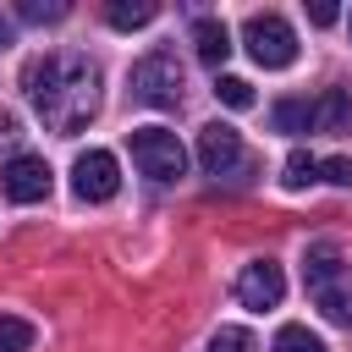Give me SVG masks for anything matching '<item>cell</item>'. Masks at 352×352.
<instances>
[{"instance_id": "1", "label": "cell", "mask_w": 352, "mask_h": 352, "mask_svg": "<svg viewBox=\"0 0 352 352\" xmlns=\"http://www.w3.org/2000/svg\"><path fill=\"white\" fill-rule=\"evenodd\" d=\"M22 88L33 99V110L55 126V132H82L99 110V72L82 55H38L22 72Z\"/></svg>"}, {"instance_id": "2", "label": "cell", "mask_w": 352, "mask_h": 352, "mask_svg": "<svg viewBox=\"0 0 352 352\" xmlns=\"http://www.w3.org/2000/svg\"><path fill=\"white\" fill-rule=\"evenodd\" d=\"M302 286H308L314 308H319L330 324H352V264L341 258L336 242L308 248V258H302Z\"/></svg>"}, {"instance_id": "3", "label": "cell", "mask_w": 352, "mask_h": 352, "mask_svg": "<svg viewBox=\"0 0 352 352\" xmlns=\"http://www.w3.org/2000/svg\"><path fill=\"white\" fill-rule=\"evenodd\" d=\"M242 44H248V55H253L264 72H286V66L297 60V33H292V22L275 16V11H253V16L242 22Z\"/></svg>"}, {"instance_id": "4", "label": "cell", "mask_w": 352, "mask_h": 352, "mask_svg": "<svg viewBox=\"0 0 352 352\" xmlns=\"http://www.w3.org/2000/svg\"><path fill=\"white\" fill-rule=\"evenodd\" d=\"M132 165H138L143 176H154V182H176V176L187 170V148H182V138L165 132V126H138V132H132Z\"/></svg>"}, {"instance_id": "5", "label": "cell", "mask_w": 352, "mask_h": 352, "mask_svg": "<svg viewBox=\"0 0 352 352\" xmlns=\"http://www.w3.org/2000/svg\"><path fill=\"white\" fill-rule=\"evenodd\" d=\"M132 99H143V104H154V110L182 104V66H176V55H165V50L143 55V60L132 66Z\"/></svg>"}, {"instance_id": "6", "label": "cell", "mask_w": 352, "mask_h": 352, "mask_svg": "<svg viewBox=\"0 0 352 352\" xmlns=\"http://www.w3.org/2000/svg\"><path fill=\"white\" fill-rule=\"evenodd\" d=\"M116 187H121V165L110 148H88L72 160V192L82 204H104V198H116Z\"/></svg>"}, {"instance_id": "7", "label": "cell", "mask_w": 352, "mask_h": 352, "mask_svg": "<svg viewBox=\"0 0 352 352\" xmlns=\"http://www.w3.org/2000/svg\"><path fill=\"white\" fill-rule=\"evenodd\" d=\"M198 165H204L209 176H231V170L242 165V132L226 126V121H209V126L198 132Z\"/></svg>"}, {"instance_id": "8", "label": "cell", "mask_w": 352, "mask_h": 352, "mask_svg": "<svg viewBox=\"0 0 352 352\" xmlns=\"http://www.w3.org/2000/svg\"><path fill=\"white\" fill-rule=\"evenodd\" d=\"M236 297H242V308H280V297H286V275H280V264L275 258H258V264H248L242 275H236Z\"/></svg>"}, {"instance_id": "9", "label": "cell", "mask_w": 352, "mask_h": 352, "mask_svg": "<svg viewBox=\"0 0 352 352\" xmlns=\"http://www.w3.org/2000/svg\"><path fill=\"white\" fill-rule=\"evenodd\" d=\"M0 176H6V198H11V204H38V198H50V165H44V154H16Z\"/></svg>"}, {"instance_id": "10", "label": "cell", "mask_w": 352, "mask_h": 352, "mask_svg": "<svg viewBox=\"0 0 352 352\" xmlns=\"http://www.w3.org/2000/svg\"><path fill=\"white\" fill-rule=\"evenodd\" d=\"M192 44H198V60L204 66H226V55H231V33H226L220 16H198L192 22Z\"/></svg>"}, {"instance_id": "11", "label": "cell", "mask_w": 352, "mask_h": 352, "mask_svg": "<svg viewBox=\"0 0 352 352\" xmlns=\"http://www.w3.org/2000/svg\"><path fill=\"white\" fill-rule=\"evenodd\" d=\"M314 126H319V132H352V94H346V88H330V94L314 104Z\"/></svg>"}, {"instance_id": "12", "label": "cell", "mask_w": 352, "mask_h": 352, "mask_svg": "<svg viewBox=\"0 0 352 352\" xmlns=\"http://www.w3.org/2000/svg\"><path fill=\"white\" fill-rule=\"evenodd\" d=\"M154 11H160L154 0H110V6H104V22L126 33V28H148V22H154Z\"/></svg>"}, {"instance_id": "13", "label": "cell", "mask_w": 352, "mask_h": 352, "mask_svg": "<svg viewBox=\"0 0 352 352\" xmlns=\"http://www.w3.org/2000/svg\"><path fill=\"white\" fill-rule=\"evenodd\" d=\"M270 121H275V132H292V138H297V132L314 126V104H308V99H280V104L270 110Z\"/></svg>"}, {"instance_id": "14", "label": "cell", "mask_w": 352, "mask_h": 352, "mask_svg": "<svg viewBox=\"0 0 352 352\" xmlns=\"http://www.w3.org/2000/svg\"><path fill=\"white\" fill-rule=\"evenodd\" d=\"M308 182H319V160L314 154H302V148H292L286 154V165H280V187H308Z\"/></svg>"}, {"instance_id": "15", "label": "cell", "mask_w": 352, "mask_h": 352, "mask_svg": "<svg viewBox=\"0 0 352 352\" xmlns=\"http://www.w3.org/2000/svg\"><path fill=\"white\" fill-rule=\"evenodd\" d=\"M270 352H324V341L308 330V324H280L275 330V346Z\"/></svg>"}, {"instance_id": "16", "label": "cell", "mask_w": 352, "mask_h": 352, "mask_svg": "<svg viewBox=\"0 0 352 352\" xmlns=\"http://www.w3.org/2000/svg\"><path fill=\"white\" fill-rule=\"evenodd\" d=\"M33 346V324L16 314H0V352H28Z\"/></svg>"}, {"instance_id": "17", "label": "cell", "mask_w": 352, "mask_h": 352, "mask_svg": "<svg viewBox=\"0 0 352 352\" xmlns=\"http://www.w3.org/2000/svg\"><path fill=\"white\" fill-rule=\"evenodd\" d=\"M209 352H258V341H253V330H242V324H220V330L209 336Z\"/></svg>"}, {"instance_id": "18", "label": "cell", "mask_w": 352, "mask_h": 352, "mask_svg": "<svg viewBox=\"0 0 352 352\" xmlns=\"http://www.w3.org/2000/svg\"><path fill=\"white\" fill-rule=\"evenodd\" d=\"M214 99L231 104V110H248L253 104V82L248 77H214Z\"/></svg>"}, {"instance_id": "19", "label": "cell", "mask_w": 352, "mask_h": 352, "mask_svg": "<svg viewBox=\"0 0 352 352\" xmlns=\"http://www.w3.org/2000/svg\"><path fill=\"white\" fill-rule=\"evenodd\" d=\"M16 11H22V22H60L72 6H66V0H22Z\"/></svg>"}, {"instance_id": "20", "label": "cell", "mask_w": 352, "mask_h": 352, "mask_svg": "<svg viewBox=\"0 0 352 352\" xmlns=\"http://www.w3.org/2000/svg\"><path fill=\"white\" fill-rule=\"evenodd\" d=\"M319 176H324L330 187H352V160H346V154H336V160H319Z\"/></svg>"}, {"instance_id": "21", "label": "cell", "mask_w": 352, "mask_h": 352, "mask_svg": "<svg viewBox=\"0 0 352 352\" xmlns=\"http://www.w3.org/2000/svg\"><path fill=\"white\" fill-rule=\"evenodd\" d=\"M336 16H341V11H336L330 0H314V6H308V22H314V28H330Z\"/></svg>"}, {"instance_id": "22", "label": "cell", "mask_w": 352, "mask_h": 352, "mask_svg": "<svg viewBox=\"0 0 352 352\" xmlns=\"http://www.w3.org/2000/svg\"><path fill=\"white\" fill-rule=\"evenodd\" d=\"M6 44H11V22L0 16V50H6Z\"/></svg>"}]
</instances>
